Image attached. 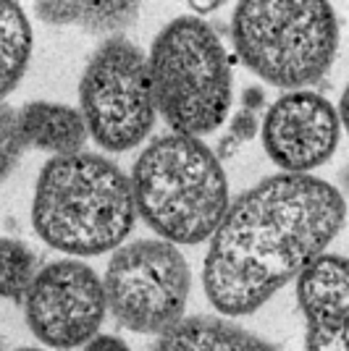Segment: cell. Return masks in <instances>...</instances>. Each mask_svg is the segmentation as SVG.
I'll return each instance as SVG.
<instances>
[{
  "label": "cell",
  "mask_w": 349,
  "mask_h": 351,
  "mask_svg": "<svg viewBox=\"0 0 349 351\" xmlns=\"http://www.w3.org/2000/svg\"><path fill=\"white\" fill-rule=\"evenodd\" d=\"M344 197L310 173H276L239 194L210 236L205 296L223 317L252 315L344 228Z\"/></svg>",
  "instance_id": "1"
},
{
  "label": "cell",
  "mask_w": 349,
  "mask_h": 351,
  "mask_svg": "<svg viewBox=\"0 0 349 351\" xmlns=\"http://www.w3.org/2000/svg\"><path fill=\"white\" fill-rule=\"evenodd\" d=\"M129 176L98 152L50 158L34 184L32 226L47 247L74 257L118 249L134 231Z\"/></svg>",
  "instance_id": "2"
},
{
  "label": "cell",
  "mask_w": 349,
  "mask_h": 351,
  "mask_svg": "<svg viewBox=\"0 0 349 351\" xmlns=\"http://www.w3.org/2000/svg\"><path fill=\"white\" fill-rule=\"evenodd\" d=\"M137 218L171 244L210 239L229 210L221 158L200 136L166 134L139 152L129 173Z\"/></svg>",
  "instance_id": "3"
},
{
  "label": "cell",
  "mask_w": 349,
  "mask_h": 351,
  "mask_svg": "<svg viewBox=\"0 0 349 351\" xmlns=\"http://www.w3.org/2000/svg\"><path fill=\"white\" fill-rule=\"evenodd\" d=\"M232 40L265 84L307 89L334 66L339 19L328 0H236Z\"/></svg>",
  "instance_id": "4"
},
{
  "label": "cell",
  "mask_w": 349,
  "mask_h": 351,
  "mask_svg": "<svg viewBox=\"0 0 349 351\" xmlns=\"http://www.w3.org/2000/svg\"><path fill=\"white\" fill-rule=\"evenodd\" d=\"M153 97L179 134L203 136L223 126L232 110V66L223 43L200 16H179L153 40L147 56Z\"/></svg>",
  "instance_id": "5"
},
{
  "label": "cell",
  "mask_w": 349,
  "mask_h": 351,
  "mask_svg": "<svg viewBox=\"0 0 349 351\" xmlns=\"http://www.w3.org/2000/svg\"><path fill=\"white\" fill-rule=\"evenodd\" d=\"M79 113L105 152H126L153 132L158 108L147 56L126 37H108L92 53L79 82Z\"/></svg>",
  "instance_id": "6"
},
{
  "label": "cell",
  "mask_w": 349,
  "mask_h": 351,
  "mask_svg": "<svg viewBox=\"0 0 349 351\" xmlns=\"http://www.w3.org/2000/svg\"><path fill=\"white\" fill-rule=\"evenodd\" d=\"M190 286L187 257L163 239H139L118 247L102 276L105 307L118 325L147 336H158L184 317Z\"/></svg>",
  "instance_id": "7"
},
{
  "label": "cell",
  "mask_w": 349,
  "mask_h": 351,
  "mask_svg": "<svg viewBox=\"0 0 349 351\" xmlns=\"http://www.w3.org/2000/svg\"><path fill=\"white\" fill-rule=\"evenodd\" d=\"M21 302L34 338L63 351L85 346L98 336L108 312L102 278L79 260H58L40 267Z\"/></svg>",
  "instance_id": "8"
},
{
  "label": "cell",
  "mask_w": 349,
  "mask_h": 351,
  "mask_svg": "<svg viewBox=\"0 0 349 351\" xmlns=\"http://www.w3.org/2000/svg\"><path fill=\"white\" fill-rule=\"evenodd\" d=\"M341 136L336 108L310 89H289L265 110L262 149L284 173H310L331 160Z\"/></svg>",
  "instance_id": "9"
},
{
  "label": "cell",
  "mask_w": 349,
  "mask_h": 351,
  "mask_svg": "<svg viewBox=\"0 0 349 351\" xmlns=\"http://www.w3.org/2000/svg\"><path fill=\"white\" fill-rule=\"evenodd\" d=\"M294 280L307 325L305 351H349L347 260L323 252Z\"/></svg>",
  "instance_id": "10"
},
{
  "label": "cell",
  "mask_w": 349,
  "mask_h": 351,
  "mask_svg": "<svg viewBox=\"0 0 349 351\" xmlns=\"http://www.w3.org/2000/svg\"><path fill=\"white\" fill-rule=\"evenodd\" d=\"M16 116L27 147L50 152L53 158L82 152L89 139L85 116L71 105L37 100L16 108Z\"/></svg>",
  "instance_id": "11"
},
{
  "label": "cell",
  "mask_w": 349,
  "mask_h": 351,
  "mask_svg": "<svg viewBox=\"0 0 349 351\" xmlns=\"http://www.w3.org/2000/svg\"><path fill=\"white\" fill-rule=\"evenodd\" d=\"M153 351H276V346L236 322L216 315H194L158 333Z\"/></svg>",
  "instance_id": "12"
},
{
  "label": "cell",
  "mask_w": 349,
  "mask_h": 351,
  "mask_svg": "<svg viewBox=\"0 0 349 351\" xmlns=\"http://www.w3.org/2000/svg\"><path fill=\"white\" fill-rule=\"evenodd\" d=\"M34 50V34L16 0H0V103L24 79Z\"/></svg>",
  "instance_id": "13"
},
{
  "label": "cell",
  "mask_w": 349,
  "mask_h": 351,
  "mask_svg": "<svg viewBox=\"0 0 349 351\" xmlns=\"http://www.w3.org/2000/svg\"><path fill=\"white\" fill-rule=\"evenodd\" d=\"M40 270V260L24 241L0 239V299L21 302Z\"/></svg>",
  "instance_id": "14"
},
{
  "label": "cell",
  "mask_w": 349,
  "mask_h": 351,
  "mask_svg": "<svg viewBox=\"0 0 349 351\" xmlns=\"http://www.w3.org/2000/svg\"><path fill=\"white\" fill-rule=\"evenodd\" d=\"M142 0H74V24L87 34H116L139 14Z\"/></svg>",
  "instance_id": "15"
},
{
  "label": "cell",
  "mask_w": 349,
  "mask_h": 351,
  "mask_svg": "<svg viewBox=\"0 0 349 351\" xmlns=\"http://www.w3.org/2000/svg\"><path fill=\"white\" fill-rule=\"evenodd\" d=\"M24 149H27V142H24L21 129H19L16 108L0 103V184L19 165Z\"/></svg>",
  "instance_id": "16"
},
{
  "label": "cell",
  "mask_w": 349,
  "mask_h": 351,
  "mask_svg": "<svg viewBox=\"0 0 349 351\" xmlns=\"http://www.w3.org/2000/svg\"><path fill=\"white\" fill-rule=\"evenodd\" d=\"M258 132H260L258 113H255V110H247V108H242L239 113H234L232 123H229V136H226V139H221L218 152L223 155V158H229L236 147L242 145V142H247V139H252Z\"/></svg>",
  "instance_id": "17"
},
{
  "label": "cell",
  "mask_w": 349,
  "mask_h": 351,
  "mask_svg": "<svg viewBox=\"0 0 349 351\" xmlns=\"http://www.w3.org/2000/svg\"><path fill=\"white\" fill-rule=\"evenodd\" d=\"M34 14L40 21L50 27H71L76 14H74V0H37Z\"/></svg>",
  "instance_id": "18"
},
{
  "label": "cell",
  "mask_w": 349,
  "mask_h": 351,
  "mask_svg": "<svg viewBox=\"0 0 349 351\" xmlns=\"http://www.w3.org/2000/svg\"><path fill=\"white\" fill-rule=\"evenodd\" d=\"M85 351H131V349L126 346V341H121V338L100 336V333H98L92 341L85 343Z\"/></svg>",
  "instance_id": "19"
},
{
  "label": "cell",
  "mask_w": 349,
  "mask_h": 351,
  "mask_svg": "<svg viewBox=\"0 0 349 351\" xmlns=\"http://www.w3.org/2000/svg\"><path fill=\"white\" fill-rule=\"evenodd\" d=\"M242 108H247V110H260L262 108V89L260 87H249L245 92V97H242Z\"/></svg>",
  "instance_id": "20"
},
{
  "label": "cell",
  "mask_w": 349,
  "mask_h": 351,
  "mask_svg": "<svg viewBox=\"0 0 349 351\" xmlns=\"http://www.w3.org/2000/svg\"><path fill=\"white\" fill-rule=\"evenodd\" d=\"M187 3H190L197 14H213L216 8H221L223 0H187Z\"/></svg>",
  "instance_id": "21"
},
{
  "label": "cell",
  "mask_w": 349,
  "mask_h": 351,
  "mask_svg": "<svg viewBox=\"0 0 349 351\" xmlns=\"http://www.w3.org/2000/svg\"><path fill=\"white\" fill-rule=\"evenodd\" d=\"M14 351H43V349H32V346H24V349H14Z\"/></svg>",
  "instance_id": "22"
}]
</instances>
